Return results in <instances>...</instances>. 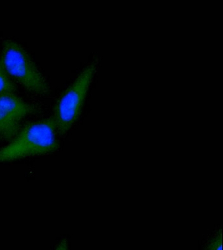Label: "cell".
<instances>
[{"instance_id":"1","label":"cell","mask_w":223,"mask_h":250,"mask_svg":"<svg viewBox=\"0 0 223 250\" xmlns=\"http://www.w3.org/2000/svg\"><path fill=\"white\" fill-rule=\"evenodd\" d=\"M57 133L53 117L28 123L0 149V162L55 152L59 148Z\"/></svg>"},{"instance_id":"2","label":"cell","mask_w":223,"mask_h":250,"mask_svg":"<svg viewBox=\"0 0 223 250\" xmlns=\"http://www.w3.org/2000/svg\"><path fill=\"white\" fill-rule=\"evenodd\" d=\"M0 62L12 81L36 95H46L50 87L46 76L38 68L26 49L12 39L3 44Z\"/></svg>"},{"instance_id":"3","label":"cell","mask_w":223,"mask_h":250,"mask_svg":"<svg viewBox=\"0 0 223 250\" xmlns=\"http://www.w3.org/2000/svg\"><path fill=\"white\" fill-rule=\"evenodd\" d=\"M97 62L89 64L56 101L52 117L60 134H67L79 119Z\"/></svg>"},{"instance_id":"4","label":"cell","mask_w":223,"mask_h":250,"mask_svg":"<svg viewBox=\"0 0 223 250\" xmlns=\"http://www.w3.org/2000/svg\"><path fill=\"white\" fill-rule=\"evenodd\" d=\"M38 110L36 105L15 93L0 95V139L9 140L14 138L23 119Z\"/></svg>"},{"instance_id":"5","label":"cell","mask_w":223,"mask_h":250,"mask_svg":"<svg viewBox=\"0 0 223 250\" xmlns=\"http://www.w3.org/2000/svg\"><path fill=\"white\" fill-rule=\"evenodd\" d=\"M16 89L14 82L7 76L0 62V95L15 93Z\"/></svg>"},{"instance_id":"6","label":"cell","mask_w":223,"mask_h":250,"mask_svg":"<svg viewBox=\"0 0 223 250\" xmlns=\"http://www.w3.org/2000/svg\"><path fill=\"white\" fill-rule=\"evenodd\" d=\"M205 250H222V229H218L209 238Z\"/></svg>"},{"instance_id":"7","label":"cell","mask_w":223,"mask_h":250,"mask_svg":"<svg viewBox=\"0 0 223 250\" xmlns=\"http://www.w3.org/2000/svg\"><path fill=\"white\" fill-rule=\"evenodd\" d=\"M55 250H68V246L67 240H63L60 243L58 247L56 248Z\"/></svg>"}]
</instances>
